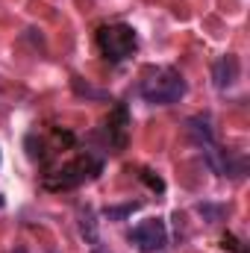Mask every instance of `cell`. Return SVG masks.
I'll return each mask as SVG.
<instances>
[{"mask_svg":"<svg viewBox=\"0 0 250 253\" xmlns=\"http://www.w3.org/2000/svg\"><path fill=\"white\" fill-rule=\"evenodd\" d=\"M186 94V80L174 68H159L141 83V97L153 106H171Z\"/></svg>","mask_w":250,"mask_h":253,"instance_id":"6da1fadb","label":"cell"},{"mask_svg":"<svg viewBox=\"0 0 250 253\" xmlns=\"http://www.w3.org/2000/svg\"><path fill=\"white\" fill-rule=\"evenodd\" d=\"M97 44H100V50H103L106 59L121 62L126 56H132V50L138 47V36L126 24H109V27H103L97 33Z\"/></svg>","mask_w":250,"mask_h":253,"instance_id":"7a4b0ae2","label":"cell"},{"mask_svg":"<svg viewBox=\"0 0 250 253\" xmlns=\"http://www.w3.org/2000/svg\"><path fill=\"white\" fill-rule=\"evenodd\" d=\"M97 171H100V162H97V159L80 156L77 162H71V165L59 168L56 174H50V177L44 180V186H47V189H74V186H80L83 180L94 177Z\"/></svg>","mask_w":250,"mask_h":253,"instance_id":"3957f363","label":"cell"},{"mask_svg":"<svg viewBox=\"0 0 250 253\" xmlns=\"http://www.w3.org/2000/svg\"><path fill=\"white\" fill-rule=\"evenodd\" d=\"M132 245L141 253H159L165 245H168V230L159 218H150V221H141L132 233H129Z\"/></svg>","mask_w":250,"mask_h":253,"instance_id":"277c9868","label":"cell"},{"mask_svg":"<svg viewBox=\"0 0 250 253\" xmlns=\"http://www.w3.org/2000/svg\"><path fill=\"white\" fill-rule=\"evenodd\" d=\"M212 80H215L218 88H230V85L239 80V59H236L233 53L221 56L218 62L212 65Z\"/></svg>","mask_w":250,"mask_h":253,"instance_id":"5b68a950","label":"cell"},{"mask_svg":"<svg viewBox=\"0 0 250 253\" xmlns=\"http://www.w3.org/2000/svg\"><path fill=\"white\" fill-rule=\"evenodd\" d=\"M106 129H109V132H118V135H115V144L121 147V144H124V138H126V109H124V106H121V109H115V115L106 121Z\"/></svg>","mask_w":250,"mask_h":253,"instance_id":"8992f818","label":"cell"},{"mask_svg":"<svg viewBox=\"0 0 250 253\" xmlns=\"http://www.w3.org/2000/svg\"><path fill=\"white\" fill-rule=\"evenodd\" d=\"M188 132H191V138L197 141V144H206V147H212V129L206 121H200V118H191L188 121Z\"/></svg>","mask_w":250,"mask_h":253,"instance_id":"52a82bcc","label":"cell"},{"mask_svg":"<svg viewBox=\"0 0 250 253\" xmlns=\"http://www.w3.org/2000/svg\"><path fill=\"white\" fill-rule=\"evenodd\" d=\"M197 212H200L203 221H209V224H215V221H221V218L227 215V209H224V206H215V203H197Z\"/></svg>","mask_w":250,"mask_h":253,"instance_id":"ba28073f","label":"cell"},{"mask_svg":"<svg viewBox=\"0 0 250 253\" xmlns=\"http://www.w3.org/2000/svg\"><path fill=\"white\" fill-rule=\"evenodd\" d=\"M135 209H138V203H124V206H109L103 215H106L109 221H121V218H129Z\"/></svg>","mask_w":250,"mask_h":253,"instance_id":"9c48e42d","label":"cell"},{"mask_svg":"<svg viewBox=\"0 0 250 253\" xmlns=\"http://www.w3.org/2000/svg\"><path fill=\"white\" fill-rule=\"evenodd\" d=\"M71 83H74V91H77V94H85V97H97V100H103V97H106V91H97V88H91L88 83L83 85V80H80V77H74Z\"/></svg>","mask_w":250,"mask_h":253,"instance_id":"30bf717a","label":"cell"},{"mask_svg":"<svg viewBox=\"0 0 250 253\" xmlns=\"http://www.w3.org/2000/svg\"><path fill=\"white\" fill-rule=\"evenodd\" d=\"M80 230H83V236L94 245L97 242V233H94V218H91V212L85 209V215H83V221H80Z\"/></svg>","mask_w":250,"mask_h":253,"instance_id":"8fae6325","label":"cell"},{"mask_svg":"<svg viewBox=\"0 0 250 253\" xmlns=\"http://www.w3.org/2000/svg\"><path fill=\"white\" fill-rule=\"evenodd\" d=\"M141 180H144V183H147V186H150L153 191H165V183H162L159 177H153L150 171H141Z\"/></svg>","mask_w":250,"mask_h":253,"instance_id":"7c38bea8","label":"cell"},{"mask_svg":"<svg viewBox=\"0 0 250 253\" xmlns=\"http://www.w3.org/2000/svg\"><path fill=\"white\" fill-rule=\"evenodd\" d=\"M224 248H230V251H242V248L236 245V239H224Z\"/></svg>","mask_w":250,"mask_h":253,"instance_id":"4fadbf2b","label":"cell"},{"mask_svg":"<svg viewBox=\"0 0 250 253\" xmlns=\"http://www.w3.org/2000/svg\"><path fill=\"white\" fill-rule=\"evenodd\" d=\"M15 253H27V251H24V248H18V251H15Z\"/></svg>","mask_w":250,"mask_h":253,"instance_id":"5bb4252c","label":"cell"},{"mask_svg":"<svg viewBox=\"0 0 250 253\" xmlns=\"http://www.w3.org/2000/svg\"><path fill=\"white\" fill-rule=\"evenodd\" d=\"M94 253H106V251H94Z\"/></svg>","mask_w":250,"mask_h":253,"instance_id":"9a60e30c","label":"cell"},{"mask_svg":"<svg viewBox=\"0 0 250 253\" xmlns=\"http://www.w3.org/2000/svg\"><path fill=\"white\" fill-rule=\"evenodd\" d=\"M0 206H3V197H0Z\"/></svg>","mask_w":250,"mask_h":253,"instance_id":"2e32d148","label":"cell"}]
</instances>
